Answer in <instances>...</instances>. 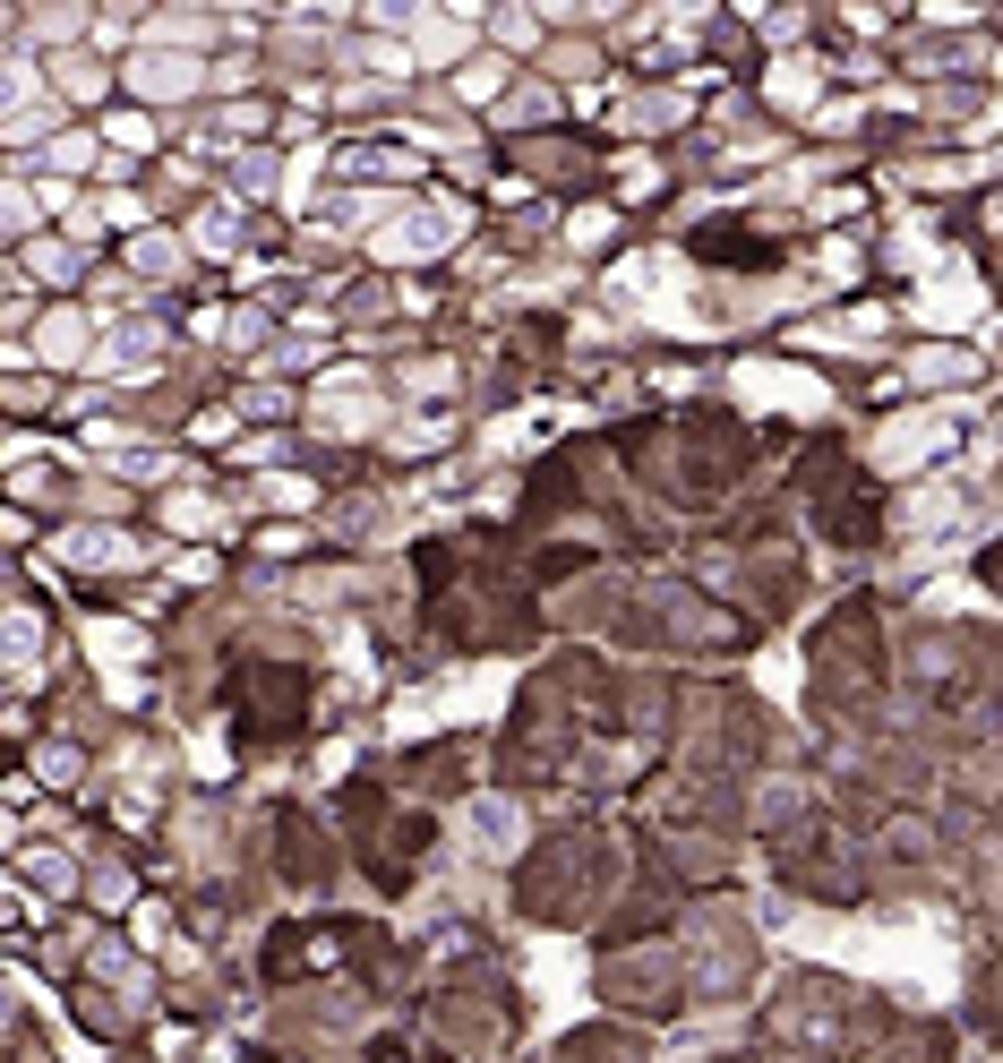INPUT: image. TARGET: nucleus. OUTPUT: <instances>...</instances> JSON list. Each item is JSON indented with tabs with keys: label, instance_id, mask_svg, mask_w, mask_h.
Masks as SVG:
<instances>
[{
	"label": "nucleus",
	"instance_id": "1",
	"mask_svg": "<svg viewBox=\"0 0 1003 1063\" xmlns=\"http://www.w3.org/2000/svg\"><path fill=\"white\" fill-rule=\"evenodd\" d=\"M498 69H506V61H472V69H463V78H454V95H463V103L498 95Z\"/></svg>",
	"mask_w": 1003,
	"mask_h": 1063
}]
</instances>
